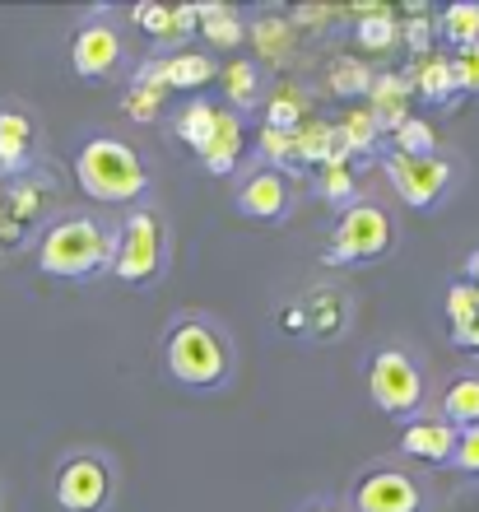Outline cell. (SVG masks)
<instances>
[{
	"label": "cell",
	"instance_id": "obj_4",
	"mask_svg": "<svg viewBox=\"0 0 479 512\" xmlns=\"http://www.w3.org/2000/svg\"><path fill=\"white\" fill-rule=\"evenodd\" d=\"M368 396L386 419H419L433 410V382L410 345H377L368 359Z\"/></svg>",
	"mask_w": 479,
	"mask_h": 512
},
{
	"label": "cell",
	"instance_id": "obj_37",
	"mask_svg": "<svg viewBox=\"0 0 479 512\" xmlns=\"http://www.w3.org/2000/svg\"><path fill=\"white\" fill-rule=\"evenodd\" d=\"M456 345H466V350H475V354H479V322L470 326L466 336H456Z\"/></svg>",
	"mask_w": 479,
	"mask_h": 512
},
{
	"label": "cell",
	"instance_id": "obj_9",
	"mask_svg": "<svg viewBox=\"0 0 479 512\" xmlns=\"http://www.w3.org/2000/svg\"><path fill=\"white\" fill-rule=\"evenodd\" d=\"M382 173L391 182V191L400 196V205H410V210H438L456 187V173H461V163L452 154H428V159H410V154H386L382 159Z\"/></svg>",
	"mask_w": 479,
	"mask_h": 512
},
{
	"label": "cell",
	"instance_id": "obj_22",
	"mask_svg": "<svg viewBox=\"0 0 479 512\" xmlns=\"http://www.w3.org/2000/svg\"><path fill=\"white\" fill-rule=\"evenodd\" d=\"M400 38V19L391 5H363L359 10V24H354V42H359V56L363 52H391Z\"/></svg>",
	"mask_w": 479,
	"mask_h": 512
},
{
	"label": "cell",
	"instance_id": "obj_3",
	"mask_svg": "<svg viewBox=\"0 0 479 512\" xmlns=\"http://www.w3.org/2000/svg\"><path fill=\"white\" fill-rule=\"evenodd\" d=\"M75 182L103 210H131L149 201V163L121 135H89L75 149Z\"/></svg>",
	"mask_w": 479,
	"mask_h": 512
},
{
	"label": "cell",
	"instance_id": "obj_31",
	"mask_svg": "<svg viewBox=\"0 0 479 512\" xmlns=\"http://www.w3.org/2000/svg\"><path fill=\"white\" fill-rule=\"evenodd\" d=\"M321 196H326V201H340V210H345L349 201H359V196H354V177L340 168V159L326 163V177H321Z\"/></svg>",
	"mask_w": 479,
	"mask_h": 512
},
{
	"label": "cell",
	"instance_id": "obj_29",
	"mask_svg": "<svg viewBox=\"0 0 479 512\" xmlns=\"http://www.w3.org/2000/svg\"><path fill=\"white\" fill-rule=\"evenodd\" d=\"M163 94L168 89H159V84H135L131 94H126V112H131L135 122H154L163 108Z\"/></svg>",
	"mask_w": 479,
	"mask_h": 512
},
{
	"label": "cell",
	"instance_id": "obj_26",
	"mask_svg": "<svg viewBox=\"0 0 479 512\" xmlns=\"http://www.w3.org/2000/svg\"><path fill=\"white\" fill-rule=\"evenodd\" d=\"M447 322H452V340L456 336H466L470 326L479 322V289L470 280H452L447 284Z\"/></svg>",
	"mask_w": 479,
	"mask_h": 512
},
{
	"label": "cell",
	"instance_id": "obj_36",
	"mask_svg": "<svg viewBox=\"0 0 479 512\" xmlns=\"http://www.w3.org/2000/svg\"><path fill=\"white\" fill-rule=\"evenodd\" d=\"M298 512H345L340 503H326V499H312V503H303Z\"/></svg>",
	"mask_w": 479,
	"mask_h": 512
},
{
	"label": "cell",
	"instance_id": "obj_19",
	"mask_svg": "<svg viewBox=\"0 0 479 512\" xmlns=\"http://www.w3.org/2000/svg\"><path fill=\"white\" fill-rule=\"evenodd\" d=\"M196 38H205L219 52H233L247 42V14L238 5H196Z\"/></svg>",
	"mask_w": 479,
	"mask_h": 512
},
{
	"label": "cell",
	"instance_id": "obj_32",
	"mask_svg": "<svg viewBox=\"0 0 479 512\" xmlns=\"http://www.w3.org/2000/svg\"><path fill=\"white\" fill-rule=\"evenodd\" d=\"M452 84H456V98H461V94H479V52L452 56Z\"/></svg>",
	"mask_w": 479,
	"mask_h": 512
},
{
	"label": "cell",
	"instance_id": "obj_23",
	"mask_svg": "<svg viewBox=\"0 0 479 512\" xmlns=\"http://www.w3.org/2000/svg\"><path fill=\"white\" fill-rule=\"evenodd\" d=\"M414 89L424 103H442V108H452L456 103V84H452V56H438L428 52L414 70Z\"/></svg>",
	"mask_w": 479,
	"mask_h": 512
},
{
	"label": "cell",
	"instance_id": "obj_20",
	"mask_svg": "<svg viewBox=\"0 0 479 512\" xmlns=\"http://www.w3.org/2000/svg\"><path fill=\"white\" fill-rule=\"evenodd\" d=\"M433 410H438L452 429H475L479 424V373H456V378H447V387L433 396Z\"/></svg>",
	"mask_w": 479,
	"mask_h": 512
},
{
	"label": "cell",
	"instance_id": "obj_13",
	"mask_svg": "<svg viewBox=\"0 0 479 512\" xmlns=\"http://www.w3.org/2000/svg\"><path fill=\"white\" fill-rule=\"evenodd\" d=\"M345 303H349L345 289L317 284V289H307V294L293 303V312H284V326H293V331L307 336V340H340L345 336V326L331 322V308H345Z\"/></svg>",
	"mask_w": 479,
	"mask_h": 512
},
{
	"label": "cell",
	"instance_id": "obj_12",
	"mask_svg": "<svg viewBox=\"0 0 479 512\" xmlns=\"http://www.w3.org/2000/svg\"><path fill=\"white\" fill-rule=\"evenodd\" d=\"M452 452H456V429L438 415V410H428V415L400 424V457L405 461L447 471V466H452Z\"/></svg>",
	"mask_w": 479,
	"mask_h": 512
},
{
	"label": "cell",
	"instance_id": "obj_35",
	"mask_svg": "<svg viewBox=\"0 0 479 512\" xmlns=\"http://www.w3.org/2000/svg\"><path fill=\"white\" fill-rule=\"evenodd\" d=\"M461 280H470V284H475V289H479V247L466 256V275H461Z\"/></svg>",
	"mask_w": 479,
	"mask_h": 512
},
{
	"label": "cell",
	"instance_id": "obj_24",
	"mask_svg": "<svg viewBox=\"0 0 479 512\" xmlns=\"http://www.w3.org/2000/svg\"><path fill=\"white\" fill-rule=\"evenodd\" d=\"M307 94L298 89V84H280L275 94H266V126L270 131H298V126L307 122Z\"/></svg>",
	"mask_w": 479,
	"mask_h": 512
},
{
	"label": "cell",
	"instance_id": "obj_6",
	"mask_svg": "<svg viewBox=\"0 0 479 512\" xmlns=\"http://www.w3.org/2000/svg\"><path fill=\"white\" fill-rule=\"evenodd\" d=\"M121 494V466L107 447L80 443L56 461L52 499L61 512H112Z\"/></svg>",
	"mask_w": 479,
	"mask_h": 512
},
{
	"label": "cell",
	"instance_id": "obj_33",
	"mask_svg": "<svg viewBox=\"0 0 479 512\" xmlns=\"http://www.w3.org/2000/svg\"><path fill=\"white\" fill-rule=\"evenodd\" d=\"M261 154H266V168H280V163H289L293 159V135L261 126Z\"/></svg>",
	"mask_w": 479,
	"mask_h": 512
},
{
	"label": "cell",
	"instance_id": "obj_18",
	"mask_svg": "<svg viewBox=\"0 0 479 512\" xmlns=\"http://www.w3.org/2000/svg\"><path fill=\"white\" fill-rule=\"evenodd\" d=\"M433 33H438L452 56L461 52H479V0H452L433 14Z\"/></svg>",
	"mask_w": 479,
	"mask_h": 512
},
{
	"label": "cell",
	"instance_id": "obj_14",
	"mask_svg": "<svg viewBox=\"0 0 479 512\" xmlns=\"http://www.w3.org/2000/svg\"><path fill=\"white\" fill-rule=\"evenodd\" d=\"M247 38H252V61L261 70L270 66H284L293 56V24H289V10L280 5H261V10L247 19Z\"/></svg>",
	"mask_w": 479,
	"mask_h": 512
},
{
	"label": "cell",
	"instance_id": "obj_21",
	"mask_svg": "<svg viewBox=\"0 0 479 512\" xmlns=\"http://www.w3.org/2000/svg\"><path fill=\"white\" fill-rule=\"evenodd\" d=\"M373 80H377L373 66H368L359 52H335L331 61H326V89H331L335 98H345V103L373 94Z\"/></svg>",
	"mask_w": 479,
	"mask_h": 512
},
{
	"label": "cell",
	"instance_id": "obj_17",
	"mask_svg": "<svg viewBox=\"0 0 479 512\" xmlns=\"http://www.w3.org/2000/svg\"><path fill=\"white\" fill-rule=\"evenodd\" d=\"M38 126L24 108H0V173H19L33 159Z\"/></svg>",
	"mask_w": 479,
	"mask_h": 512
},
{
	"label": "cell",
	"instance_id": "obj_28",
	"mask_svg": "<svg viewBox=\"0 0 479 512\" xmlns=\"http://www.w3.org/2000/svg\"><path fill=\"white\" fill-rule=\"evenodd\" d=\"M382 135V126H377V117L368 108H354L345 117V122L335 126V140H340V154H359V149H368Z\"/></svg>",
	"mask_w": 479,
	"mask_h": 512
},
{
	"label": "cell",
	"instance_id": "obj_27",
	"mask_svg": "<svg viewBox=\"0 0 479 512\" xmlns=\"http://www.w3.org/2000/svg\"><path fill=\"white\" fill-rule=\"evenodd\" d=\"M214 103H205V98H196V103H187L182 108V117H177V140L182 145H191L196 154H205V145H210V135H214Z\"/></svg>",
	"mask_w": 479,
	"mask_h": 512
},
{
	"label": "cell",
	"instance_id": "obj_1",
	"mask_svg": "<svg viewBox=\"0 0 479 512\" xmlns=\"http://www.w3.org/2000/svg\"><path fill=\"white\" fill-rule=\"evenodd\" d=\"M163 373L187 391H224L238 373V345L224 317L187 308L168 317L159 345Z\"/></svg>",
	"mask_w": 479,
	"mask_h": 512
},
{
	"label": "cell",
	"instance_id": "obj_10",
	"mask_svg": "<svg viewBox=\"0 0 479 512\" xmlns=\"http://www.w3.org/2000/svg\"><path fill=\"white\" fill-rule=\"evenodd\" d=\"M126 66V38L112 24V10H89L84 24L70 33V70L84 84H107L117 80V70Z\"/></svg>",
	"mask_w": 479,
	"mask_h": 512
},
{
	"label": "cell",
	"instance_id": "obj_38",
	"mask_svg": "<svg viewBox=\"0 0 479 512\" xmlns=\"http://www.w3.org/2000/svg\"><path fill=\"white\" fill-rule=\"evenodd\" d=\"M0 503H5V494H0Z\"/></svg>",
	"mask_w": 479,
	"mask_h": 512
},
{
	"label": "cell",
	"instance_id": "obj_30",
	"mask_svg": "<svg viewBox=\"0 0 479 512\" xmlns=\"http://www.w3.org/2000/svg\"><path fill=\"white\" fill-rule=\"evenodd\" d=\"M447 471H461V475H475L479 480V424L475 429H456V452H452V466Z\"/></svg>",
	"mask_w": 479,
	"mask_h": 512
},
{
	"label": "cell",
	"instance_id": "obj_7",
	"mask_svg": "<svg viewBox=\"0 0 479 512\" xmlns=\"http://www.w3.org/2000/svg\"><path fill=\"white\" fill-rule=\"evenodd\" d=\"M400 243L396 233V219L386 210L382 201H349L340 215H335V229H331V243L321 252L326 266H377L382 256H391Z\"/></svg>",
	"mask_w": 479,
	"mask_h": 512
},
{
	"label": "cell",
	"instance_id": "obj_11",
	"mask_svg": "<svg viewBox=\"0 0 479 512\" xmlns=\"http://www.w3.org/2000/svg\"><path fill=\"white\" fill-rule=\"evenodd\" d=\"M233 210L242 219H256V224H284L293 215V182L280 168H252L242 173L238 191H233Z\"/></svg>",
	"mask_w": 479,
	"mask_h": 512
},
{
	"label": "cell",
	"instance_id": "obj_2",
	"mask_svg": "<svg viewBox=\"0 0 479 512\" xmlns=\"http://www.w3.org/2000/svg\"><path fill=\"white\" fill-rule=\"evenodd\" d=\"M121 238V219L98 210H61L38 238V270L52 280H94L112 270Z\"/></svg>",
	"mask_w": 479,
	"mask_h": 512
},
{
	"label": "cell",
	"instance_id": "obj_34",
	"mask_svg": "<svg viewBox=\"0 0 479 512\" xmlns=\"http://www.w3.org/2000/svg\"><path fill=\"white\" fill-rule=\"evenodd\" d=\"M400 38L410 42L414 52L428 56V42H433V19H414V24H400Z\"/></svg>",
	"mask_w": 479,
	"mask_h": 512
},
{
	"label": "cell",
	"instance_id": "obj_5",
	"mask_svg": "<svg viewBox=\"0 0 479 512\" xmlns=\"http://www.w3.org/2000/svg\"><path fill=\"white\" fill-rule=\"evenodd\" d=\"M168 256H173V243H168V219L154 201H140L121 215V238H117V256H112V280L131 284V289H149L168 275Z\"/></svg>",
	"mask_w": 479,
	"mask_h": 512
},
{
	"label": "cell",
	"instance_id": "obj_8",
	"mask_svg": "<svg viewBox=\"0 0 479 512\" xmlns=\"http://www.w3.org/2000/svg\"><path fill=\"white\" fill-rule=\"evenodd\" d=\"M433 494L419 471L405 461H373L349 480L345 512H428Z\"/></svg>",
	"mask_w": 479,
	"mask_h": 512
},
{
	"label": "cell",
	"instance_id": "obj_15",
	"mask_svg": "<svg viewBox=\"0 0 479 512\" xmlns=\"http://www.w3.org/2000/svg\"><path fill=\"white\" fill-rule=\"evenodd\" d=\"M219 89H224V108L228 112H256L266 108V70L256 66L252 56H233L219 70Z\"/></svg>",
	"mask_w": 479,
	"mask_h": 512
},
{
	"label": "cell",
	"instance_id": "obj_16",
	"mask_svg": "<svg viewBox=\"0 0 479 512\" xmlns=\"http://www.w3.org/2000/svg\"><path fill=\"white\" fill-rule=\"evenodd\" d=\"M242 145H247V126H242V117H238V112H228V108H219V112H214L210 145H205V154H200L205 173L228 177L233 168H238V159H242Z\"/></svg>",
	"mask_w": 479,
	"mask_h": 512
},
{
	"label": "cell",
	"instance_id": "obj_25",
	"mask_svg": "<svg viewBox=\"0 0 479 512\" xmlns=\"http://www.w3.org/2000/svg\"><path fill=\"white\" fill-rule=\"evenodd\" d=\"M391 140H396V154H410V159H428V154H438V131H433V122L419 117V112H410V117L391 131Z\"/></svg>",
	"mask_w": 479,
	"mask_h": 512
}]
</instances>
